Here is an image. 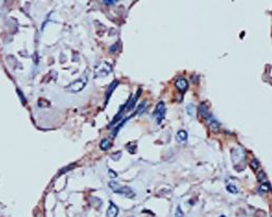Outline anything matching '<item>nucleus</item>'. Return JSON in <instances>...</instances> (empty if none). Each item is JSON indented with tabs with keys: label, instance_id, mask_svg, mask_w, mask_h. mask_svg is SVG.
I'll return each instance as SVG.
<instances>
[{
	"label": "nucleus",
	"instance_id": "f257e3e1",
	"mask_svg": "<svg viewBox=\"0 0 272 217\" xmlns=\"http://www.w3.org/2000/svg\"><path fill=\"white\" fill-rule=\"evenodd\" d=\"M109 188L113 191L114 193L120 194V195H123L125 197H128V198H132L135 196L134 191L131 190L129 187H125V186H121L120 183L116 182V181H110L108 183Z\"/></svg>",
	"mask_w": 272,
	"mask_h": 217
},
{
	"label": "nucleus",
	"instance_id": "f03ea898",
	"mask_svg": "<svg viewBox=\"0 0 272 217\" xmlns=\"http://www.w3.org/2000/svg\"><path fill=\"white\" fill-rule=\"evenodd\" d=\"M86 85H87V76H83L82 78L70 83L68 87H66V91L69 92V93H72V94H75V93H78V92L82 91L86 87Z\"/></svg>",
	"mask_w": 272,
	"mask_h": 217
},
{
	"label": "nucleus",
	"instance_id": "7ed1b4c3",
	"mask_svg": "<svg viewBox=\"0 0 272 217\" xmlns=\"http://www.w3.org/2000/svg\"><path fill=\"white\" fill-rule=\"evenodd\" d=\"M112 72V67L106 61H103L101 64H99L95 68V77H105L108 76Z\"/></svg>",
	"mask_w": 272,
	"mask_h": 217
},
{
	"label": "nucleus",
	"instance_id": "20e7f679",
	"mask_svg": "<svg viewBox=\"0 0 272 217\" xmlns=\"http://www.w3.org/2000/svg\"><path fill=\"white\" fill-rule=\"evenodd\" d=\"M165 112L166 110H165V106H164V102L162 101L158 102V104L156 106V110L153 113V116L156 118V121H157L158 124H160L163 121V119L165 117Z\"/></svg>",
	"mask_w": 272,
	"mask_h": 217
},
{
	"label": "nucleus",
	"instance_id": "39448f33",
	"mask_svg": "<svg viewBox=\"0 0 272 217\" xmlns=\"http://www.w3.org/2000/svg\"><path fill=\"white\" fill-rule=\"evenodd\" d=\"M176 87H177V89L179 90L180 92L184 93V92L187 90V87H189V82H187V80L185 79V78L180 77V78H178L177 81H176Z\"/></svg>",
	"mask_w": 272,
	"mask_h": 217
},
{
	"label": "nucleus",
	"instance_id": "423d86ee",
	"mask_svg": "<svg viewBox=\"0 0 272 217\" xmlns=\"http://www.w3.org/2000/svg\"><path fill=\"white\" fill-rule=\"evenodd\" d=\"M207 121H208V124H209V128L211 129L212 131H214V132H217V131L219 130V128H220V124H219L218 121L214 118L212 115H210L209 117H208Z\"/></svg>",
	"mask_w": 272,
	"mask_h": 217
},
{
	"label": "nucleus",
	"instance_id": "0eeeda50",
	"mask_svg": "<svg viewBox=\"0 0 272 217\" xmlns=\"http://www.w3.org/2000/svg\"><path fill=\"white\" fill-rule=\"evenodd\" d=\"M119 214V209L112 201H109V208L107 210V217H117Z\"/></svg>",
	"mask_w": 272,
	"mask_h": 217
},
{
	"label": "nucleus",
	"instance_id": "6e6552de",
	"mask_svg": "<svg viewBox=\"0 0 272 217\" xmlns=\"http://www.w3.org/2000/svg\"><path fill=\"white\" fill-rule=\"evenodd\" d=\"M176 140L179 143H184L187 140V132L184 130H180L176 135Z\"/></svg>",
	"mask_w": 272,
	"mask_h": 217
},
{
	"label": "nucleus",
	"instance_id": "1a4fd4ad",
	"mask_svg": "<svg viewBox=\"0 0 272 217\" xmlns=\"http://www.w3.org/2000/svg\"><path fill=\"white\" fill-rule=\"evenodd\" d=\"M119 85V81L118 80H113V81L110 83V85L108 87V89H107L106 91V103L108 102V100H109V97L110 95L112 94V92H113V90L117 88V85Z\"/></svg>",
	"mask_w": 272,
	"mask_h": 217
},
{
	"label": "nucleus",
	"instance_id": "9d476101",
	"mask_svg": "<svg viewBox=\"0 0 272 217\" xmlns=\"http://www.w3.org/2000/svg\"><path fill=\"white\" fill-rule=\"evenodd\" d=\"M140 92H141V91H139V92H138V94H137L136 96L134 97V98L131 99L130 101L128 102V104L126 103V108H125V110H127V111H130V110H132V108H134L135 104H136L137 100H138L139 96H140Z\"/></svg>",
	"mask_w": 272,
	"mask_h": 217
},
{
	"label": "nucleus",
	"instance_id": "9b49d317",
	"mask_svg": "<svg viewBox=\"0 0 272 217\" xmlns=\"http://www.w3.org/2000/svg\"><path fill=\"white\" fill-rule=\"evenodd\" d=\"M270 189H271V186H270V183L264 182V183H262V184L260 186V188H258V192H260V194L268 193V192L270 191Z\"/></svg>",
	"mask_w": 272,
	"mask_h": 217
},
{
	"label": "nucleus",
	"instance_id": "f8f14e48",
	"mask_svg": "<svg viewBox=\"0 0 272 217\" xmlns=\"http://www.w3.org/2000/svg\"><path fill=\"white\" fill-rule=\"evenodd\" d=\"M199 112H200V114H201V116L203 117L204 119H207L208 117L211 115V114L209 113V111H208V108H207V106H205V104H200Z\"/></svg>",
	"mask_w": 272,
	"mask_h": 217
},
{
	"label": "nucleus",
	"instance_id": "ddd939ff",
	"mask_svg": "<svg viewBox=\"0 0 272 217\" xmlns=\"http://www.w3.org/2000/svg\"><path fill=\"white\" fill-rule=\"evenodd\" d=\"M100 147H101V149H102L103 151H107V150L111 147V142H110L108 139H103L102 141H101V143H100Z\"/></svg>",
	"mask_w": 272,
	"mask_h": 217
},
{
	"label": "nucleus",
	"instance_id": "4468645a",
	"mask_svg": "<svg viewBox=\"0 0 272 217\" xmlns=\"http://www.w3.org/2000/svg\"><path fill=\"white\" fill-rule=\"evenodd\" d=\"M186 113L189 114V115L191 116V117H195V114H196V110H195L194 104H192V103L187 104V106H186Z\"/></svg>",
	"mask_w": 272,
	"mask_h": 217
},
{
	"label": "nucleus",
	"instance_id": "2eb2a0df",
	"mask_svg": "<svg viewBox=\"0 0 272 217\" xmlns=\"http://www.w3.org/2000/svg\"><path fill=\"white\" fill-rule=\"evenodd\" d=\"M227 190L232 194H237L238 193V189L236 188L234 184H229V186H227Z\"/></svg>",
	"mask_w": 272,
	"mask_h": 217
},
{
	"label": "nucleus",
	"instance_id": "dca6fc26",
	"mask_svg": "<svg viewBox=\"0 0 272 217\" xmlns=\"http://www.w3.org/2000/svg\"><path fill=\"white\" fill-rule=\"evenodd\" d=\"M145 106H146V102H142V103L138 106V108H137L136 113H137V114H141L142 112H143L144 110H145Z\"/></svg>",
	"mask_w": 272,
	"mask_h": 217
},
{
	"label": "nucleus",
	"instance_id": "f3484780",
	"mask_svg": "<svg viewBox=\"0 0 272 217\" xmlns=\"http://www.w3.org/2000/svg\"><path fill=\"white\" fill-rule=\"evenodd\" d=\"M258 166H260V163H258V161L256 159H253L252 161H251V168H252L253 170H257Z\"/></svg>",
	"mask_w": 272,
	"mask_h": 217
},
{
	"label": "nucleus",
	"instance_id": "a211bd4d",
	"mask_svg": "<svg viewBox=\"0 0 272 217\" xmlns=\"http://www.w3.org/2000/svg\"><path fill=\"white\" fill-rule=\"evenodd\" d=\"M175 217H183V212H182V210H181V208H180V205H178L177 210H176Z\"/></svg>",
	"mask_w": 272,
	"mask_h": 217
},
{
	"label": "nucleus",
	"instance_id": "6ab92c4d",
	"mask_svg": "<svg viewBox=\"0 0 272 217\" xmlns=\"http://www.w3.org/2000/svg\"><path fill=\"white\" fill-rule=\"evenodd\" d=\"M257 179H258V181H264V180H266V176H265V173H262V172H260V174H258V176H257Z\"/></svg>",
	"mask_w": 272,
	"mask_h": 217
},
{
	"label": "nucleus",
	"instance_id": "aec40b11",
	"mask_svg": "<svg viewBox=\"0 0 272 217\" xmlns=\"http://www.w3.org/2000/svg\"><path fill=\"white\" fill-rule=\"evenodd\" d=\"M121 156H122V153H121V152H117L116 154H112V155H111V158H112L113 160H118Z\"/></svg>",
	"mask_w": 272,
	"mask_h": 217
},
{
	"label": "nucleus",
	"instance_id": "412c9836",
	"mask_svg": "<svg viewBox=\"0 0 272 217\" xmlns=\"http://www.w3.org/2000/svg\"><path fill=\"white\" fill-rule=\"evenodd\" d=\"M17 93H18V94H19V97H20V98H21V101H22V103H23V104H26V103H27V100H26V98H24V97L22 96L21 92H20L19 90H17Z\"/></svg>",
	"mask_w": 272,
	"mask_h": 217
},
{
	"label": "nucleus",
	"instance_id": "4be33fe9",
	"mask_svg": "<svg viewBox=\"0 0 272 217\" xmlns=\"http://www.w3.org/2000/svg\"><path fill=\"white\" fill-rule=\"evenodd\" d=\"M117 46H118V43L113 44V46L110 48V52H111V53H114V52L117 51Z\"/></svg>",
	"mask_w": 272,
	"mask_h": 217
},
{
	"label": "nucleus",
	"instance_id": "5701e85b",
	"mask_svg": "<svg viewBox=\"0 0 272 217\" xmlns=\"http://www.w3.org/2000/svg\"><path fill=\"white\" fill-rule=\"evenodd\" d=\"M103 3H105V4L111 5V4H116V3H117V1H103Z\"/></svg>",
	"mask_w": 272,
	"mask_h": 217
}]
</instances>
